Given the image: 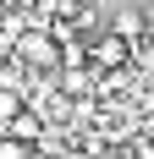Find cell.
Returning a JSON list of instances; mask_svg holds the SVG:
<instances>
[{
  "instance_id": "1",
  "label": "cell",
  "mask_w": 154,
  "mask_h": 159,
  "mask_svg": "<svg viewBox=\"0 0 154 159\" xmlns=\"http://www.w3.org/2000/svg\"><path fill=\"white\" fill-rule=\"evenodd\" d=\"M17 61L28 66V71H44V77H50L66 55H61V39H55L50 28H28V33H22V55H17Z\"/></svg>"
},
{
  "instance_id": "2",
  "label": "cell",
  "mask_w": 154,
  "mask_h": 159,
  "mask_svg": "<svg viewBox=\"0 0 154 159\" xmlns=\"http://www.w3.org/2000/svg\"><path fill=\"white\" fill-rule=\"evenodd\" d=\"M110 33H116V39H127V44H132V39H143V33H149V6H121V11L110 16Z\"/></svg>"
},
{
  "instance_id": "3",
  "label": "cell",
  "mask_w": 154,
  "mask_h": 159,
  "mask_svg": "<svg viewBox=\"0 0 154 159\" xmlns=\"http://www.w3.org/2000/svg\"><path fill=\"white\" fill-rule=\"evenodd\" d=\"M127 49H132L127 39L105 33V39H94V44H88V61H94V66H127Z\"/></svg>"
},
{
  "instance_id": "4",
  "label": "cell",
  "mask_w": 154,
  "mask_h": 159,
  "mask_svg": "<svg viewBox=\"0 0 154 159\" xmlns=\"http://www.w3.org/2000/svg\"><path fill=\"white\" fill-rule=\"evenodd\" d=\"M6 132H11L17 143H28V148H33L39 137H44V115H39V110H22V115H17V121H11Z\"/></svg>"
},
{
  "instance_id": "5",
  "label": "cell",
  "mask_w": 154,
  "mask_h": 159,
  "mask_svg": "<svg viewBox=\"0 0 154 159\" xmlns=\"http://www.w3.org/2000/svg\"><path fill=\"white\" fill-rule=\"evenodd\" d=\"M22 110H28V99H22V93H0V126H11Z\"/></svg>"
},
{
  "instance_id": "6",
  "label": "cell",
  "mask_w": 154,
  "mask_h": 159,
  "mask_svg": "<svg viewBox=\"0 0 154 159\" xmlns=\"http://www.w3.org/2000/svg\"><path fill=\"white\" fill-rule=\"evenodd\" d=\"M33 154H39V148H28V143H17L11 132L0 137V159H33Z\"/></svg>"
},
{
  "instance_id": "7",
  "label": "cell",
  "mask_w": 154,
  "mask_h": 159,
  "mask_svg": "<svg viewBox=\"0 0 154 159\" xmlns=\"http://www.w3.org/2000/svg\"><path fill=\"white\" fill-rule=\"evenodd\" d=\"M0 28H6V11H0Z\"/></svg>"
},
{
  "instance_id": "8",
  "label": "cell",
  "mask_w": 154,
  "mask_h": 159,
  "mask_svg": "<svg viewBox=\"0 0 154 159\" xmlns=\"http://www.w3.org/2000/svg\"><path fill=\"white\" fill-rule=\"evenodd\" d=\"M33 159H50V154H33Z\"/></svg>"
}]
</instances>
